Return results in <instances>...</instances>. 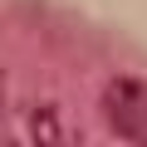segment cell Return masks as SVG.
Here are the masks:
<instances>
[{"instance_id": "3", "label": "cell", "mask_w": 147, "mask_h": 147, "mask_svg": "<svg viewBox=\"0 0 147 147\" xmlns=\"http://www.w3.org/2000/svg\"><path fill=\"white\" fill-rule=\"evenodd\" d=\"M0 113H5V69H0Z\"/></svg>"}, {"instance_id": "2", "label": "cell", "mask_w": 147, "mask_h": 147, "mask_svg": "<svg viewBox=\"0 0 147 147\" xmlns=\"http://www.w3.org/2000/svg\"><path fill=\"white\" fill-rule=\"evenodd\" d=\"M25 123H30L34 147H64V123H59V108L54 103H34Z\"/></svg>"}, {"instance_id": "1", "label": "cell", "mask_w": 147, "mask_h": 147, "mask_svg": "<svg viewBox=\"0 0 147 147\" xmlns=\"http://www.w3.org/2000/svg\"><path fill=\"white\" fill-rule=\"evenodd\" d=\"M98 108H103V123L118 137H132V142L147 137V79L113 74L103 84V93H98Z\"/></svg>"}]
</instances>
